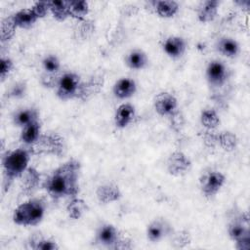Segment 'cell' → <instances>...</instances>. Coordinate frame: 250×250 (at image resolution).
Masks as SVG:
<instances>
[{
  "label": "cell",
  "instance_id": "1",
  "mask_svg": "<svg viewBox=\"0 0 250 250\" xmlns=\"http://www.w3.org/2000/svg\"><path fill=\"white\" fill-rule=\"evenodd\" d=\"M80 170V162L75 158H70L57 167L47 177L42 187L54 199L77 196Z\"/></svg>",
  "mask_w": 250,
  "mask_h": 250
},
{
  "label": "cell",
  "instance_id": "2",
  "mask_svg": "<svg viewBox=\"0 0 250 250\" xmlns=\"http://www.w3.org/2000/svg\"><path fill=\"white\" fill-rule=\"evenodd\" d=\"M30 148L20 147L6 151L2 155V168L4 172V189L7 190L13 184L14 180L21 178L28 168L31 157Z\"/></svg>",
  "mask_w": 250,
  "mask_h": 250
},
{
  "label": "cell",
  "instance_id": "3",
  "mask_svg": "<svg viewBox=\"0 0 250 250\" xmlns=\"http://www.w3.org/2000/svg\"><path fill=\"white\" fill-rule=\"evenodd\" d=\"M44 215V202L39 198H31L18 205L13 213V221L18 226L32 227L40 224Z\"/></svg>",
  "mask_w": 250,
  "mask_h": 250
},
{
  "label": "cell",
  "instance_id": "4",
  "mask_svg": "<svg viewBox=\"0 0 250 250\" xmlns=\"http://www.w3.org/2000/svg\"><path fill=\"white\" fill-rule=\"evenodd\" d=\"M32 154H45L61 157L66 150L65 141L58 133H42L37 142L30 147Z\"/></svg>",
  "mask_w": 250,
  "mask_h": 250
},
{
  "label": "cell",
  "instance_id": "5",
  "mask_svg": "<svg viewBox=\"0 0 250 250\" xmlns=\"http://www.w3.org/2000/svg\"><path fill=\"white\" fill-rule=\"evenodd\" d=\"M81 81L80 76L75 72L67 71L61 74L55 88L57 97L62 101L76 99Z\"/></svg>",
  "mask_w": 250,
  "mask_h": 250
},
{
  "label": "cell",
  "instance_id": "6",
  "mask_svg": "<svg viewBox=\"0 0 250 250\" xmlns=\"http://www.w3.org/2000/svg\"><path fill=\"white\" fill-rule=\"evenodd\" d=\"M226 183L225 175L217 170H210L201 175L199 178V186L201 192L205 197L211 198L215 196Z\"/></svg>",
  "mask_w": 250,
  "mask_h": 250
},
{
  "label": "cell",
  "instance_id": "7",
  "mask_svg": "<svg viewBox=\"0 0 250 250\" xmlns=\"http://www.w3.org/2000/svg\"><path fill=\"white\" fill-rule=\"evenodd\" d=\"M228 234L235 243L250 239V222L247 212H242L229 224Z\"/></svg>",
  "mask_w": 250,
  "mask_h": 250
},
{
  "label": "cell",
  "instance_id": "8",
  "mask_svg": "<svg viewBox=\"0 0 250 250\" xmlns=\"http://www.w3.org/2000/svg\"><path fill=\"white\" fill-rule=\"evenodd\" d=\"M104 85V75L103 73L92 74L87 80L81 81L78 89L77 98L80 101L86 102L98 95Z\"/></svg>",
  "mask_w": 250,
  "mask_h": 250
},
{
  "label": "cell",
  "instance_id": "9",
  "mask_svg": "<svg viewBox=\"0 0 250 250\" xmlns=\"http://www.w3.org/2000/svg\"><path fill=\"white\" fill-rule=\"evenodd\" d=\"M191 167L189 158L181 150L171 152L166 161L167 172L173 177H182L188 173Z\"/></svg>",
  "mask_w": 250,
  "mask_h": 250
},
{
  "label": "cell",
  "instance_id": "10",
  "mask_svg": "<svg viewBox=\"0 0 250 250\" xmlns=\"http://www.w3.org/2000/svg\"><path fill=\"white\" fill-rule=\"evenodd\" d=\"M174 231L171 224L164 218H155L147 226L146 229V238L150 242H158L168 237Z\"/></svg>",
  "mask_w": 250,
  "mask_h": 250
},
{
  "label": "cell",
  "instance_id": "11",
  "mask_svg": "<svg viewBox=\"0 0 250 250\" xmlns=\"http://www.w3.org/2000/svg\"><path fill=\"white\" fill-rule=\"evenodd\" d=\"M208 83L213 87H222L228 80L229 70L227 65L221 61H211L205 71Z\"/></svg>",
  "mask_w": 250,
  "mask_h": 250
},
{
  "label": "cell",
  "instance_id": "12",
  "mask_svg": "<svg viewBox=\"0 0 250 250\" xmlns=\"http://www.w3.org/2000/svg\"><path fill=\"white\" fill-rule=\"evenodd\" d=\"M153 106L156 113L163 117H169L179 109L176 97L169 92L158 93L153 100Z\"/></svg>",
  "mask_w": 250,
  "mask_h": 250
},
{
  "label": "cell",
  "instance_id": "13",
  "mask_svg": "<svg viewBox=\"0 0 250 250\" xmlns=\"http://www.w3.org/2000/svg\"><path fill=\"white\" fill-rule=\"evenodd\" d=\"M121 233L116 227L111 224H103L96 231V242L101 246L112 248L119 239Z\"/></svg>",
  "mask_w": 250,
  "mask_h": 250
},
{
  "label": "cell",
  "instance_id": "14",
  "mask_svg": "<svg viewBox=\"0 0 250 250\" xmlns=\"http://www.w3.org/2000/svg\"><path fill=\"white\" fill-rule=\"evenodd\" d=\"M21 179V193L22 195L30 196L39 188L41 177L34 167H28Z\"/></svg>",
  "mask_w": 250,
  "mask_h": 250
},
{
  "label": "cell",
  "instance_id": "15",
  "mask_svg": "<svg viewBox=\"0 0 250 250\" xmlns=\"http://www.w3.org/2000/svg\"><path fill=\"white\" fill-rule=\"evenodd\" d=\"M122 196V192L118 185L109 182L100 185L96 189V197L102 204H109L118 201Z\"/></svg>",
  "mask_w": 250,
  "mask_h": 250
},
{
  "label": "cell",
  "instance_id": "16",
  "mask_svg": "<svg viewBox=\"0 0 250 250\" xmlns=\"http://www.w3.org/2000/svg\"><path fill=\"white\" fill-rule=\"evenodd\" d=\"M162 49L171 59H179L186 53L187 42L181 36L171 35L163 41Z\"/></svg>",
  "mask_w": 250,
  "mask_h": 250
},
{
  "label": "cell",
  "instance_id": "17",
  "mask_svg": "<svg viewBox=\"0 0 250 250\" xmlns=\"http://www.w3.org/2000/svg\"><path fill=\"white\" fill-rule=\"evenodd\" d=\"M136 116V108L132 104L123 103L118 105L114 113V124L119 129L129 126Z\"/></svg>",
  "mask_w": 250,
  "mask_h": 250
},
{
  "label": "cell",
  "instance_id": "18",
  "mask_svg": "<svg viewBox=\"0 0 250 250\" xmlns=\"http://www.w3.org/2000/svg\"><path fill=\"white\" fill-rule=\"evenodd\" d=\"M219 5L220 3L217 0L201 1L196 9L198 21L203 23L213 21L218 15Z\"/></svg>",
  "mask_w": 250,
  "mask_h": 250
},
{
  "label": "cell",
  "instance_id": "19",
  "mask_svg": "<svg viewBox=\"0 0 250 250\" xmlns=\"http://www.w3.org/2000/svg\"><path fill=\"white\" fill-rule=\"evenodd\" d=\"M137 91L135 80L129 77H121L118 79L112 88L113 95L120 100H125L133 97Z\"/></svg>",
  "mask_w": 250,
  "mask_h": 250
},
{
  "label": "cell",
  "instance_id": "20",
  "mask_svg": "<svg viewBox=\"0 0 250 250\" xmlns=\"http://www.w3.org/2000/svg\"><path fill=\"white\" fill-rule=\"evenodd\" d=\"M124 62L127 67H129L130 69L141 70L146 67L148 63V58L143 50L132 49L126 54Z\"/></svg>",
  "mask_w": 250,
  "mask_h": 250
},
{
  "label": "cell",
  "instance_id": "21",
  "mask_svg": "<svg viewBox=\"0 0 250 250\" xmlns=\"http://www.w3.org/2000/svg\"><path fill=\"white\" fill-rule=\"evenodd\" d=\"M39 113L38 110L33 107H23L15 111L12 115V122L15 126L22 128L25 125L38 120Z\"/></svg>",
  "mask_w": 250,
  "mask_h": 250
},
{
  "label": "cell",
  "instance_id": "22",
  "mask_svg": "<svg viewBox=\"0 0 250 250\" xmlns=\"http://www.w3.org/2000/svg\"><path fill=\"white\" fill-rule=\"evenodd\" d=\"M21 129V135H20V140L24 145L29 146L34 145L42 134L41 123H40L39 119L25 125L24 127H22Z\"/></svg>",
  "mask_w": 250,
  "mask_h": 250
},
{
  "label": "cell",
  "instance_id": "23",
  "mask_svg": "<svg viewBox=\"0 0 250 250\" xmlns=\"http://www.w3.org/2000/svg\"><path fill=\"white\" fill-rule=\"evenodd\" d=\"M216 49L221 55L229 59L235 58L240 51L238 42L229 36L221 37L216 43Z\"/></svg>",
  "mask_w": 250,
  "mask_h": 250
},
{
  "label": "cell",
  "instance_id": "24",
  "mask_svg": "<svg viewBox=\"0 0 250 250\" xmlns=\"http://www.w3.org/2000/svg\"><path fill=\"white\" fill-rule=\"evenodd\" d=\"M155 13L164 19L173 18L179 11V3L174 0H156L151 2Z\"/></svg>",
  "mask_w": 250,
  "mask_h": 250
},
{
  "label": "cell",
  "instance_id": "25",
  "mask_svg": "<svg viewBox=\"0 0 250 250\" xmlns=\"http://www.w3.org/2000/svg\"><path fill=\"white\" fill-rule=\"evenodd\" d=\"M12 18L17 27L23 29L31 27L38 21V18L35 16L31 8L21 9L20 11L12 15Z\"/></svg>",
  "mask_w": 250,
  "mask_h": 250
},
{
  "label": "cell",
  "instance_id": "26",
  "mask_svg": "<svg viewBox=\"0 0 250 250\" xmlns=\"http://www.w3.org/2000/svg\"><path fill=\"white\" fill-rule=\"evenodd\" d=\"M65 210L70 219L78 220L83 217L85 213H87V211L89 210V206L84 199L74 196L71 197L69 202L66 204Z\"/></svg>",
  "mask_w": 250,
  "mask_h": 250
},
{
  "label": "cell",
  "instance_id": "27",
  "mask_svg": "<svg viewBox=\"0 0 250 250\" xmlns=\"http://www.w3.org/2000/svg\"><path fill=\"white\" fill-rule=\"evenodd\" d=\"M67 5L69 18L75 19L77 21L85 20L89 14V3L85 0H69Z\"/></svg>",
  "mask_w": 250,
  "mask_h": 250
},
{
  "label": "cell",
  "instance_id": "28",
  "mask_svg": "<svg viewBox=\"0 0 250 250\" xmlns=\"http://www.w3.org/2000/svg\"><path fill=\"white\" fill-rule=\"evenodd\" d=\"M217 142L218 146L225 151H232L237 146V137L234 133L230 131H222L217 132Z\"/></svg>",
  "mask_w": 250,
  "mask_h": 250
},
{
  "label": "cell",
  "instance_id": "29",
  "mask_svg": "<svg viewBox=\"0 0 250 250\" xmlns=\"http://www.w3.org/2000/svg\"><path fill=\"white\" fill-rule=\"evenodd\" d=\"M95 32V22L92 20L85 19L83 21H77L74 27V37L77 40H87Z\"/></svg>",
  "mask_w": 250,
  "mask_h": 250
},
{
  "label": "cell",
  "instance_id": "30",
  "mask_svg": "<svg viewBox=\"0 0 250 250\" xmlns=\"http://www.w3.org/2000/svg\"><path fill=\"white\" fill-rule=\"evenodd\" d=\"M220 116L213 108H205L200 113V123L206 130H215L220 125Z\"/></svg>",
  "mask_w": 250,
  "mask_h": 250
},
{
  "label": "cell",
  "instance_id": "31",
  "mask_svg": "<svg viewBox=\"0 0 250 250\" xmlns=\"http://www.w3.org/2000/svg\"><path fill=\"white\" fill-rule=\"evenodd\" d=\"M50 13L58 21H64L68 15V5L67 1L63 0H55L50 1Z\"/></svg>",
  "mask_w": 250,
  "mask_h": 250
},
{
  "label": "cell",
  "instance_id": "32",
  "mask_svg": "<svg viewBox=\"0 0 250 250\" xmlns=\"http://www.w3.org/2000/svg\"><path fill=\"white\" fill-rule=\"evenodd\" d=\"M170 237V243L173 248L182 249L187 247L191 242V235L187 229L174 230Z\"/></svg>",
  "mask_w": 250,
  "mask_h": 250
},
{
  "label": "cell",
  "instance_id": "33",
  "mask_svg": "<svg viewBox=\"0 0 250 250\" xmlns=\"http://www.w3.org/2000/svg\"><path fill=\"white\" fill-rule=\"evenodd\" d=\"M17 25L14 22V20L12 16L7 17L2 20L1 26H0V39L1 43H7L9 42L15 35L17 30Z\"/></svg>",
  "mask_w": 250,
  "mask_h": 250
},
{
  "label": "cell",
  "instance_id": "34",
  "mask_svg": "<svg viewBox=\"0 0 250 250\" xmlns=\"http://www.w3.org/2000/svg\"><path fill=\"white\" fill-rule=\"evenodd\" d=\"M43 71L48 73H59L61 69V62L56 55H47L42 60Z\"/></svg>",
  "mask_w": 250,
  "mask_h": 250
},
{
  "label": "cell",
  "instance_id": "35",
  "mask_svg": "<svg viewBox=\"0 0 250 250\" xmlns=\"http://www.w3.org/2000/svg\"><path fill=\"white\" fill-rule=\"evenodd\" d=\"M167 118L169 120L170 127L174 132L181 133L183 131V129L186 126V118L180 109L176 110L173 114H171Z\"/></svg>",
  "mask_w": 250,
  "mask_h": 250
},
{
  "label": "cell",
  "instance_id": "36",
  "mask_svg": "<svg viewBox=\"0 0 250 250\" xmlns=\"http://www.w3.org/2000/svg\"><path fill=\"white\" fill-rule=\"evenodd\" d=\"M60 76V73H48L43 71L40 75V83L45 88H56Z\"/></svg>",
  "mask_w": 250,
  "mask_h": 250
},
{
  "label": "cell",
  "instance_id": "37",
  "mask_svg": "<svg viewBox=\"0 0 250 250\" xmlns=\"http://www.w3.org/2000/svg\"><path fill=\"white\" fill-rule=\"evenodd\" d=\"M14 69V62L13 61L8 57H1L0 60V78L1 82H4V80L10 75V73Z\"/></svg>",
  "mask_w": 250,
  "mask_h": 250
},
{
  "label": "cell",
  "instance_id": "38",
  "mask_svg": "<svg viewBox=\"0 0 250 250\" xmlns=\"http://www.w3.org/2000/svg\"><path fill=\"white\" fill-rule=\"evenodd\" d=\"M31 9L38 20L43 19L50 13V1H37L32 5Z\"/></svg>",
  "mask_w": 250,
  "mask_h": 250
},
{
  "label": "cell",
  "instance_id": "39",
  "mask_svg": "<svg viewBox=\"0 0 250 250\" xmlns=\"http://www.w3.org/2000/svg\"><path fill=\"white\" fill-rule=\"evenodd\" d=\"M25 93H26V84L21 81V82H17L12 86V88L10 89L9 95L13 98L20 99V98H22L25 95Z\"/></svg>",
  "mask_w": 250,
  "mask_h": 250
},
{
  "label": "cell",
  "instance_id": "40",
  "mask_svg": "<svg viewBox=\"0 0 250 250\" xmlns=\"http://www.w3.org/2000/svg\"><path fill=\"white\" fill-rule=\"evenodd\" d=\"M203 142L204 145L209 148H214L218 146L217 132H215L214 130H206L203 135Z\"/></svg>",
  "mask_w": 250,
  "mask_h": 250
},
{
  "label": "cell",
  "instance_id": "41",
  "mask_svg": "<svg viewBox=\"0 0 250 250\" xmlns=\"http://www.w3.org/2000/svg\"><path fill=\"white\" fill-rule=\"evenodd\" d=\"M60 249V246L58 245V243L51 239V238H46V237H42L36 247V250H58Z\"/></svg>",
  "mask_w": 250,
  "mask_h": 250
},
{
  "label": "cell",
  "instance_id": "42",
  "mask_svg": "<svg viewBox=\"0 0 250 250\" xmlns=\"http://www.w3.org/2000/svg\"><path fill=\"white\" fill-rule=\"evenodd\" d=\"M133 248V241L132 239H130L129 237H124L122 235H120L119 239L117 240V242L115 243L113 249H121V250H125V249H132Z\"/></svg>",
  "mask_w": 250,
  "mask_h": 250
},
{
  "label": "cell",
  "instance_id": "43",
  "mask_svg": "<svg viewBox=\"0 0 250 250\" xmlns=\"http://www.w3.org/2000/svg\"><path fill=\"white\" fill-rule=\"evenodd\" d=\"M122 9L125 10V15H127V16H134V15H136L137 12H138V8L135 7V6H133V5H131V8H127V6H125V7L122 8Z\"/></svg>",
  "mask_w": 250,
  "mask_h": 250
}]
</instances>
